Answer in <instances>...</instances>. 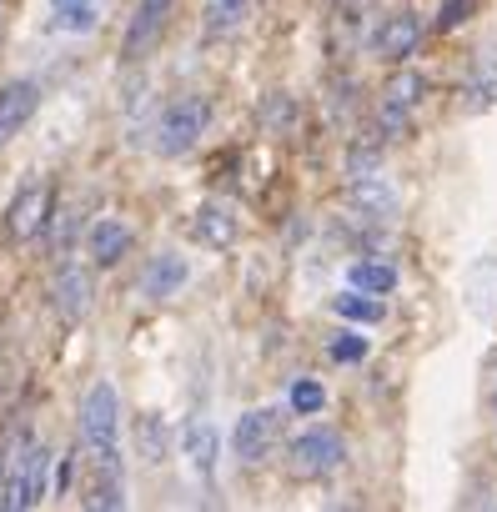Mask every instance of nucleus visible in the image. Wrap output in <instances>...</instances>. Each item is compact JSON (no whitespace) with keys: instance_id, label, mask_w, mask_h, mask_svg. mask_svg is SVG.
Listing matches in <instances>:
<instances>
[{"instance_id":"1","label":"nucleus","mask_w":497,"mask_h":512,"mask_svg":"<svg viewBox=\"0 0 497 512\" xmlns=\"http://www.w3.org/2000/svg\"><path fill=\"white\" fill-rule=\"evenodd\" d=\"M76 427H81V452L91 457V467H121V392L106 377L86 387Z\"/></svg>"},{"instance_id":"2","label":"nucleus","mask_w":497,"mask_h":512,"mask_svg":"<svg viewBox=\"0 0 497 512\" xmlns=\"http://www.w3.org/2000/svg\"><path fill=\"white\" fill-rule=\"evenodd\" d=\"M51 447L36 442L31 432L11 437V467H6V492H0V507L6 512H31L51 497Z\"/></svg>"},{"instance_id":"3","label":"nucleus","mask_w":497,"mask_h":512,"mask_svg":"<svg viewBox=\"0 0 497 512\" xmlns=\"http://www.w3.org/2000/svg\"><path fill=\"white\" fill-rule=\"evenodd\" d=\"M206 126H211V101L206 96H176V101L161 106V116L151 126V151L166 156V161H176V156H186V151L201 146Z\"/></svg>"},{"instance_id":"4","label":"nucleus","mask_w":497,"mask_h":512,"mask_svg":"<svg viewBox=\"0 0 497 512\" xmlns=\"http://www.w3.org/2000/svg\"><path fill=\"white\" fill-rule=\"evenodd\" d=\"M287 462L297 477H327L347 462V437L337 427H302L292 442H287Z\"/></svg>"},{"instance_id":"5","label":"nucleus","mask_w":497,"mask_h":512,"mask_svg":"<svg viewBox=\"0 0 497 512\" xmlns=\"http://www.w3.org/2000/svg\"><path fill=\"white\" fill-rule=\"evenodd\" d=\"M282 442V412L277 407H252V412H241L236 427H231V447L246 467H262Z\"/></svg>"},{"instance_id":"6","label":"nucleus","mask_w":497,"mask_h":512,"mask_svg":"<svg viewBox=\"0 0 497 512\" xmlns=\"http://www.w3.org/2000/svg\"><path fill=\"white\" fill-rule=\"evenodd\" d=\"M422 96H427V76L422 71H397L387 86H382V111H377V131L392 141V136H402L407 131V121H412V111L422 106Z\"/></svg>"},{"instance_id":"7","label":"nucleus","mask_w":497,"mask_h":512,"mask_svg":"<svg viewBox=\"0 0 497 512\" xmlns=\"http://www.w3.org/2000/svg\"><path fill=\"white\" fill-rule=\"evenodd\" d=\"M171 6L176 0H136V11L126 21V36H121V61L136 66V61H146L161 46V36L171 26Z\"/></svg>"},{"instance_id":"8","label":"nucleus","mask_w":497,"mask_h":512,"mask_svg":"<svg viewBox=\"0 0 497 512\" xmlns=\"http://www.w3.org/2000/svg\"><path fill=\"white\" fill-rule=\"evenodd\" d=\"M51 307L66 317V322H86L91 307H96V282L81 262H61L56 277H51Z\"/></svg>"},{"instance_id":"9","label":"nucleus","mask_w":497,"mask_h":512,"mask_svg":"<svg viewBox=\"0 0 497 512\" xmlns=\"http://www.w3.org/2000/svg\"><path fill=\"white\" fill-rule=\"evenodd\" d=\"M181 457H186V467H191V477H196L201 487H216L221 432H216V422H211V417H191V422L181 427Z\"/></svg>"},{"instance_id":"10","label":"nucleus","mask_w":497,"mask_h":512,"mask_svg":"<svg viewBox=\"0 0 497 512\" xmlns=\"http://www.w3.org/2000/svg\"><path fill=\"white\" fill-rule=\"evenodd\" d=\"M36 111H41V81L16 76V81L0 86V146H11V141L31 126Z\"/></svg>"},{"instance_id":"11","label":"nucleus","mask_w":497,"mask_h":512,"mask_svg":"<svg viewBox=\"0 0 497 512\" xmlns=\"http://www.w3.org/2000/svg\"><path fill=\"white\" fill-rule=\"evenodd\" d=\"M417 46H422V16H412V11H392V16H382L377 31H372V56H377V61L402 66Z\"/></svg>"},{"instance_id":"12","label":"nucleus","mask_w":497,"mask_h":512,"mask_svg":"<svg viewBox=\"0 0 497 512\" xmlns=\"http://www.w3.org/2000/svg\"><path fill=\"white\" fill-rule=\"evenodd\" d=\"M186 282H191V262L181 251H156L141 267V297L146 302H171V297L186 292Z\"/></svg>"},{"instance_id":"13","label":"nucleus","mask_w":497,"mask_h":512,"mask_svg":"<svg viewBox=\"0 0 497 512\" xmlns=\"http://www.w3.org/2000/svg\"><path fill=\"white\" fill-rule=\"evenodd\" d=\"M347 206L367 221H387V216H397V186L382 171H357L347 181Z\"/></svg>"},{"instance_id":"14","label":"nucleus","mask_w":497,"mask_h":512,"mask_svg":"<svg viewBox=\"0 0 497 512\" xmlns=\"http://www.w3.org/2000/svg\"><path fill=\"white\" fill-rule=\"evenodd\" d=\"M46 226H51V186H46V181H31V186L11 201L6 231H11L16 241H36Z\"/></svg>"},{"instance_id":"15","label":"nucleus","mask_w":497,"mask_h":512,"mask_svg":"<svg viewBox=\"0 0 497 512\" xmlns=\"http://www.w3.org/2000/svg\"><path fill=\"white\" fill-rule=\"evenodd\" d=\"M131 226L121 221V216H96L91 226H86V256L96 267H121V256L131 251Z\"/></svg>"},{"instance_id":"16","label":"nucleus","mask_w":497,"mask_h":512,"mask_svg":"<svg viewBox=\"0 0 497 512\" xmlns=\"http://www.w3.org/2000/svg\"><path fill=\"white\" fill-rule=\"evenodd\" d=\"M191 241L206 246V251H226L236 241V216L221 206V201H201L191 211Z\"/></svg>"},{"instance_id":"17","label":"nucleus","mask_w":497,"mask_h":512,"mask_svg":"<svg viewBox=\"0 0 497 512\" xmlns=\"http://www.w3.org/2000/svg\"><path fill=\"white\" fill-rule=\"evenodd\" d=\"M131 437H136V457L141 462H151V467L171 462V422L161 412H136Z\"/></svg>"},{"instance_id":"18","label":"nucleus","mask_w":497,"mask_h":512,"mask_svg":"<svg viewBox=\"0 0 497 512\" xmlns=\"http://www.w3.org/2000/svg\"><path fill=\"white\" fill-rule=\"evenodd\" d=\"M101 26V0H51V31L81 36Z\"/></svg>"},{"instance_id":"19","label":"nucleus","mask_w":497,"mask_h":512,"mask_svg":"<svg viewBox=\"0 0 497 512\" xmlns=\"http://www.w3.org/2000/svg\"><path fill=\"white\" fill-rule=\"evenodd\" d=\"M86 502H91L96 512L126 507V502H131V497H126V467H91V492H86Z\"/></svg>"},{"instance_id":"20","label":"nucleus","mask_w":497,"mask_h":512,"mask_svg":"<svg viewBox=\"0 0 497 512\" xmlns=\"http://www.w3.org/2000/svg\"><path fill=\"white\" fill-rule=\"evenodd\" d=\"M332 312H337V317H347V322H367V327L387 317L382 297H372V292H357V287H352V292H342V297H332Z\"/></svg>"},{"instance_id":"21","label":"nucleus","mask_w":497,"mask_h":512,"mask_svg":"<svg viewBox=\"0 0 497 512\" xmlns=\"http://www.w3.org/2000/svg\"><path fill=\"white\" fill-rule=\"evenodd\" d=\"M246 11H252V0H211L206 6V31L211 36H226L246 21Z\"/></svg>"},{"instance_id":"22","label":"nucleus","mask_w":497,"mask_h":512,"mask_svg":"<svg viewBox=\"0 0 497 512\" xmlns=\"http://www.w3.org/2000/svg\"><path fill=\"white\" fill-rule=\"evenodd\" d=\"M352 287H357V292H372V297H387V292L397 287V272H392L387 262H357V267H352Z\"/></svg>"},{"instance_id":"23","label":"nucleus","mask_w":497,"mask_h":512,"mask_svg":"<svg viewBox=\"0 0 497 512\" xmlns=\"http://www.w3.org/2000/svg\"><path fill=\"white\" fill-rule=\"evenodd\" d=\"M287 407H292L297 417H312V412H322V407H327V387H322V382H312V377H302V382H292Z\"/></svg>"},{"instance_id":"24","label":"nucleus","mask_w":497,"mask_h":512,"mask_svg":"<svg viewBox=\"0 0 497 512\" xmlns=\"http://www.w3.org/2000/svg\"><path fill=\"white\" fill-rule=\"evenodd\" d=\"M327 352H332V362H362V357H367V337H357V332H337V337L327 342Z\"/></svg>"},{"instance_id":"25","label":"nucleus","mask_w":497,"mask_h":512,"mask_svg":"<svg viewBox=\"0 0 497 512\" xmlns=\"http://www.w3.org/2000/svg\"><path fill=\"white\" fill-rule=\"evenodd\" d=\"M472 11H477V0H442V11H437V31H457V26H467V21H472Z\"/></svg>"},{"instance_id":"26","label":"nucleus","mask_w":497,"mask_h":512,"mask_svg":"<svg viewBox=\"0 0 497 512\" xmlns=\"http://www.w3.org/2000/svg\"><path fill=\"white\" fill-rule=\"evenodd\" d=\"M6 467H11V442H0V492H6Z\"/></svg>"},{"instance_id":"27","label":"nucleus","mask_w":497,"mask_h":512,"mask_svg":"<svg viewBox=\"0 0 497 512\" xmlns=\"http://www.w3.org/2000/svg\"><path fill=\"white\" fill-rule=\"evenodd\" d=\"M492 412H497V397H492Z\"/></svg>"}]
</instances>
